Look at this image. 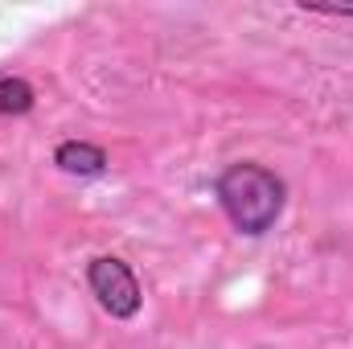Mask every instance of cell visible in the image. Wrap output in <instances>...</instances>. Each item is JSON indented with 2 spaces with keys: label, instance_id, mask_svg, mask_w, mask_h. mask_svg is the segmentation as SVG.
<instances>
[{
  "label": "cell",
  "instance_id": "3",
  "mask_svg": "<svg viewBox=\"0 0 353 349\" xmlns=\"http://www.w3.org/2000/svg\"><path fill=\"white\" fill-rule=\"evenodd\" d=\"M54 165H58L62 173L94 177V173H103V169H107V152H103L99 144H87V140H66V144H58Z\"/></svg>",
  "mask_w": 353,
  "mask_h": 349
},
{
  "label": "cell",
  "instance_id": "1",
  "mask_svg": "<svg viewBox=\"0 0 353 349\" xmlns=\"http://www.w3.org/2000/svg\"><path fill=\"white\" fill-rule=\"evenodd\" d=\"M218 201L243 235H267L275 226V218L283 214L288 189L271 169L243 161L218 177Z\"/></svg>",
  "mask_w": 353,
  "mask_h": 349
},
{
  "label": "cell",
  "instance_id": "2",
  "mask_svg": "<svg viewBox=\"0 0 353 349\" xmlns=\"http://www.w3.org/2000/svg\"><path fill=\"white\" fill-rule=\"evenodd\" d=\"M90 279V292L99 296V304L111 312V317H119V321H128V317H136L140 312V283H136V275H132V267L123 259H115V255H103V259L90 263L87 271Z\"/></svg>",
  "mask_w": 353,
  "mask_h": 349
},
{
  "label": "cell",
  "instance_id": "4",
  "mask_svg": "<svg viewBox=\"0 0 353 349\" xmlns=\"http://www.w3.org/2000/svg\"><path fill=\"white\" fill-rule=\"evenodd\" d=\"M33 107V87L25 79H0V115H25Z\"/></svg>",
  "mask_w": 353,
  "mask_h": 349
}]
</instances>
